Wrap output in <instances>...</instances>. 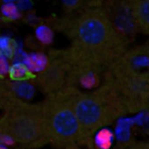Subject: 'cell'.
I'll return each mask as SVG.
<instances>
[{"label":"cell","mask_w":149,"mask_h":149,"mask_svg":"<svg viewBox=\"0 0 149 149\" xmlns=\"http://www.w3.org/2000/svg\"><path fill=\"white\" fill-rule=\"evenodd\" d=\"M72 45L64 52L76 70L107 69L129 49V39L116 27L103 6H93L70 24Z\"/></svg>","instance_id":"6da1fadb"},{"label":"cell","mask_w":149,"mask_h":149,"mask_svg":"<svg viewBox=\"0 0 149 149\" xmlns=\"http://www.w3.org/2000/svg\"><path fill=\"white\" fill-rule=\"evenodd\" d=\"M72 103L87 139L128 112L123 97L107 81L88 93H78L74 88Z\"/></svg>","instance_id":"7a4b0ae2"},{"label":"cell","mask_w":149,"mask_h":149,"mask_svg":"<svg viewBox=\"0 0 149 149\" xmlns=\"http://www.w3.org/2000/svg\"><path fill=\"white\" fill-rule=\"evenodd\" d=\"M106 72V80L127 102L144 104L149 98V41L129 48Z\"/></svg>","instance_id":"3957f363"},{"label":"cell","mask_w":149,"mask_h":149,"mask_svg":"<svg viewBox=\"0 0 149 149\" xmlns=\"http://www.w3.org/2000/svg\"><path fill=\"white\" fill-rule=\"evenodd\" d=\"M1 134L28 148L49 143V130L44 104L14 100L7 103L0 122Z\"/></svg>","instance_id":"277c9868"},{"label":"cell","mask_w":149,"mask_h":149,"mask_svg":"<svg viewBox=\"0 0 149 149\" xmlns=\"http://www.w3.org/2000/svg\"><path fill=\"white\" fill-rule=\"evenodd\" d=\"M74 87L49 95L44 104L49 130V143L58 149L82 145L86 137L75 113L72 94Z\"/></svg>","instance_id":"5b68a950"},{"label":"cell","mask_w":149,"mask_h":149,"mask_svg":"<svg viewBox=\"0 0 149 149\" xmlns=\"http://www.w3.org/2000/svg\"><path fill=\"white\" fill-rule=\"evenodd\" d=\"M132 6L139 31L149 36V0H135Z\"/></svg>","instance_id":"8992f818"},{"label":"cell","mask_w":149,"mask_h":149,"mask_svg":"<svg viewBox=\"0 0 149 149\" xmlns=\"http://www.w3.org/2000/svg\"><path fill=\"white\" fill-rule=\"evenodd\" d=\"M24 62L29 67L31 72H36L41 73L49 65L50 59L45 53L32 52L25 56Z\"/></svg>","instance_id":"52a82bcc"},{"label":"cell","mask_w":149,"mask_h":149,"mask_svg":"<svg viewBox=\"0 0 149 149\" xmlns=\"http://www.w3.org/2000/svg\"><path fill=\"white\" fill-rule=\"evenodd\" d=\"M31 73L24 62H16L10 65L8 74L14 81H24L31 77Z\"/></svg>","instance_id":"ba28073f"},{"label":"cell","mask_w":149,"mask_h":149,"mask_svg":"<svg viewBox=\"0 0 149 149\" xmlns=\"http://www.w3.org/2000/svg\"><path fill=\"white\" fill-rule=\"evenodd\" d=\"M34 35L38 42L43 45H50L54 40V31L49 25L45 24H40L36 26L34 30Z\"/></svg>","instance_id":"9c48e42d"},{"label":"cell","mask_w":149,"mask_h":149,"mask_svg":"<svg viewBox=\"0 0 149 149\" xmlns=\"http://www.w3.org/2000/svg\"><path fill=\"white\" fill-rule=\"evenodd\" d=\"M1 15L3 19L8 21H17L22 17V10L17 4V3H2Z\"/></svg>","instance_id":"30bf717a"},{"label":"cell","mask_w":149,"mask_h":149,"mask_svg":"<svg viewBox=\"0 0 149 149\" xmlns=\"http://www.w3.org/2000/svg\"><path fill=\"white\" fill-rule=\"evenodd\" d=\"M17 49L16 42L13 38L9 36H1L0 38V50L1 55L10 58L14 56Z\"/></svg>","instance_id":"8fae6325"},{"label":"cell","mask_w":149,"mask_h":149,"mask_svg":"<svg viewBox=\"0 0 149 149\" xmlns=\"http://www.w3.org/2000/svg\"><path fill=\"white\" fill-rule=\"evenodd\" d=\"M113 134L110 133L107 129H101L97 132V137H96V145L97 148L101 149L108 148L111 145L112 141V136Z\"/></svg>","instance_id":"7c38bea8"},{"label":"cell","mask_w":149,"mask_h":149,"mask_svg":"<svg viewBox=\"0 0 149 149\" xmlns=\"http://www.w3.org/2000/svg\"><path fill=\"white\" fill-rule=\"evenodd\" d=\"M116 149H149V144L139 141H130L120 144Z\"/></svg>","instance_id":"4fadbf2b"},{"label":"cell","mask_w":149,"mask_h":149,"mask_svg":"<svg viewBox=\"0 0 149 149\" xmlns=\"http://www.w3.org/2000/svg\"><path fill=\"white\" fill-rule=\"evenodd\" d=\"M81 1L82 0H62V3L66 10L72 11L79 7Z\"/></svg>","instance_id":"5bb4252c"},{"label":"cell","mask_w":149,"mask_h":149,"mask_svg":"<svg viewBox=\"0 0 149 149\" xmlns=\"http://www.w3.org/2000/svg\"><path fill=\"white\" fill-rule=\"evenodd\" d=\"M17 4L20 8V10H27L31 7V0H17Z\"/></svg>","instance_id":"9a60e30c"},{"label":"cell","mask_w":149,"mask_h":149,"mask_svg":"<svg viewBox=\"0 0 149 149\" xmlns=\"http://www.w3.org/2000/svg\"><path fill=\"white\" fill-rule=\"evenodd\" d=\"M65 149H84L81 148V145H74V146H72V147H69ZM93 149V148H91Z\"/></svg>","instance_id":"2e32d148"},{"label":"cell","mask_w":149,"mask_h":149,"mask_svg":"<svg viewBox=\"0 0 149 149\" xmlns=\"http://www.w3.org/2000/svg\"><path fill=\"white\" fill-rule=\"evenodd\" d=\"M17 0H2V3H17Z\"/></svg>","instance_id":"e0dca14e"},{"label":"cell","mask_w":149,"mask_h":149,"mask_svg":"<svg viewBox=\"0 0 149 149\" xmlns=\"http://www.w3.org/2000/svg\"><path fill=\"white\" fill-rule=\"evenodd\" d=\"M146 108L149 109V99L148 100V102H147V105H146Z\"/></svg>","instance_id":"ac0fdd59"},{"label":"cell","mask_w":149,"mask_h":149,"mask_svg":"<svg viewBox=\"0 0 149 149\" xmlns=\"http://www.w3.org/2000/svg\"><path fill=\"white\" fill-rule=\"evenodd\" d=\"M124 1H127V2H129V3H133L135 0H124Z\"/></svg>","instance_id":"d6986e66"}]
</instances>
